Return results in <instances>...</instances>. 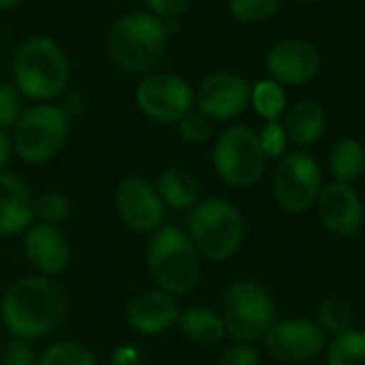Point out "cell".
<instances>
[{
	"label": "cell",
	"mask_w": 365,
	"mask_h": 365,
	"mask_svg": "<svg viewBox=\"0 0 365 365\" xmlns=\"http://www.w3.org/2000/svg\"><path fill=\"white\" fill-rule=\"evenodd\" d=\"M69 297L65 288L43 275L16 279L0 294V322L16 339H43L67 318Z\"/></svg>",
	"instance_id": "cell-1"
},
{
	"label": "cell",
	"mask_w": 365,
	"mask_h": 365,
	"mask_svg": "<svg viewBox=\"0 0 365 365\" xmlns=\"http://www.w3.org/2000/svg\"><path fill=\"white\" fill-rule=\"evenodd\" d=\"M14 86L35 103H54L71 82V63L63 46L46 35L29 37L14 56Z\"/></svg>",
	"instance_id": "cell-2"
},
{
	"label": "cell",
	"mask_w": 365,
	"mask_h": 365,
	"mask_svg": "<svg viewBox=\"0 0 365 365\" xmlns=\"http://www.w3.org/2000/svg\"><path fill=\"white\" fill-rule=\"evenodd\" d=\"M144 260L155 288L172 297L190 294L200 282L202 258L180 226L163 224L148 235Z\"/></svg>",
	"instance_id": "cell-3"
},
{
	"label": "cell",
	"mask_w": 365,
	"mask_h": 365,
	"mask_svg": "<svg viewBox=\"0 0 365 365\" xmlns=\"http://www.w3.org/2000/svg\"><path fill=\"white\" fill-rule=\"evenodd\" d=\"M178 22H161L150 14H131L116 20L108 35L112 63L131 76L150 73L168 50L170 35Z\"/></svg>",
	"instance_id": "cell-4"
},
{
	"label": "cell",
	"mask_w": 365,
	"mask_h": 365,
	"mask_svg": "<svg viewBox=\"0 0 365 365\" xmlns=\"http://www.w3.org/2000/svg\"><path fill=\"white\" fill-rule=\"evenodd\" d=\"M185 224V232L202 260L224 262L232 258L243 245V215L239 207L226 198L213 196L200 200L187 213Z\"/></svg>",
	"instance_id": "cell-5"
},
{
	"label": "cell",
	"mask_w": 365,
	"mask_h": 365,
	"mask_svg": "<svg viewBox=\"0 0 365 365\" xmlns=\"http://www.w3.org/2000/svg\"><path fill=\"white\" fill-rule=\"evenodd\" d=\"M226 337L237 344H254L264 337L277 316L271 290L254 277H239L228 284L222 299Z\"/></svg>",
	"instance_id": "cell-6"
},
{
	"label": "cell",
	"mask_w": 365,
	"mask_h": 365,
	"mask_svg": "<svg viewBox=\"0 0 365 365\" xmlns=\"http://www.w3.org/2000/svg\"><path fill=\"white\" fill-rule=\"evenodd\" d=\"M71 135V116L61 103H35L26 108L14 127L16 157L26 165L52 161Z\"/></svg>",
	"instance_id": "cell-7"
},
{
	"label": "cell",
	"mask_w": 365,
	"mask_h": 365,
	"mask_svg": "<svg viewBox=\"0 0 365 365\" xmlns=\"http://www.w3.org/2000/svg\"><path fill=\"white\" fill-rule=\"evenodd\" d=\"M267 157L260 148L258 131L247 125L226 127L213 142V170L230 190L252 187L262 178Z\"/></svg>",
	"instance_id": "cell-8"
},
{
	"label": "cell",
	"mask_w": 365,
	"mask_h": 365,
	"mask_svg": "<svg viewBox=\"0 0 365 365\" xmlns=\"http://www.w3.org/2000/svg\"><path fill=\"white\" fill-rule=\"evenodd\" d=\"M135 108L148 120L159 125H176L194 110L192 84L174 71H150L135 86Z\"/></svg>",
	"instance_id": "cell-9"
},
{
	"label": "cell",
	"mask_w": 365,
	"mask_h": 365,
	"mask_svg": "<svg viewBox=\"0 0 365 365\" xmlns=\"http://www.w3.org/2000/svg\"><path fill=\"white\" fill-rule=\"evenodd\" d=\"M320 168L305 150H292L279 157L273 172V196L277 205L290 213L301 215L316 205L320 194Z\"/></svg>",
	"instance_id": "cell-10"
},
{
	"label": "cell",
	"mask_w": 365,
	"mask_h": 365,
	"mask_svg": "<svg viewBox=\"0 0 365 365\" xmlns=\"http://www.w3.org/2000/svg\"><path fill=\"white\" fill-rule=\"evenodd\" d=\"M250 82L237 71H215L194 91V108L211 123L239 118L250 106Z\"/></svg>",
	"instance_id": "cell-11"
},
{
	"label": "cell",
	"mask_w": 365,
	"mask_h": 365,
	"mask_svg": "<svg viewBox=\"0 0 365 365\" xmlns=\"http://www.w3.org/2000/svg\"><path fill=\"white\" fill-rule=\"evenodd\" d=\"M114 207L120 222L135 235H153L165 224V207L150 180L127 176L114 192Z\"/></svg>",
	"instance_id": "cell-12"
},
{
	"label": "cell",
	"mask_w": 365,
	"mask_h": 365,
	"mask_svg": "<svg viewBox=\"0 0 365 365\" xmlns=\"http://www.w3.org/2000/svg\"><path fill=\"white\" fill-rule=\"evenodd\" d=\"M262 339L267 352L273 359L294 365L318 356L327 346L322 327L307 318L275 320Z\"/></svg>",
	"instance_id": "cell-13"
},
{
	"label": "cell",
	"mask_w": 365,
	"mask_h": 365,
	"mask_svg": "<svg viewBox=\"0 0 365 365\" xmlns=\"http://www.w3.org/2000/svg\"><path fill=\"white\" fill-rule=\"evenodd\" d=\"M22 247L29 264L35 269V275L54 279L56 275H63L71 267V258H73L71 243L67 235L61 230V226L35 222L24 232Z\"/></svg>",
	"instance_id": "cell-14"
},
{
	"label": "cell",
	"mask_w": 365,
	"mask_h": 365,
	"mask_svg": "<svg viewBox=\"0 0 365 365\" xmlns=\"http://www.w3.org/2000/svg\"><path fill=\"white\" fill-rule=\"evenodd\" d=\"M273 82L282 86H301L312 82L320 71V54L307 39L277 41L264 58Z\"/></svg>",
	"instance_id": "cell-15"
},
{
	"label": "cell",
	"mask_w": 365,
	"mask_h": 365,
	"mask_svg": "<svg viewBox=\"0 0 365 365\" xmlns=\"http://www.w3.org/2000/svg\"><path fill=\"white\" fill-rule=\"evenodd\" d=\"M180 305L178 299L159 290V288H146L135 292L125 307V320L127 324L144 337H157L172 331L178 322Z\"/></svg>",
	"instance_id": "cell-16"
},
{
	"label": "cell",
	"mask_w": 365,
	"mask_h": 365,
	"mask_svg": "<svg viewBox=\"0 0 365 365\" xmlns=\"http://www.w3.org/2000/svg\"><path fill=\"white\" fill-rule=\"evenodd\" d=\"M318 220L335 237H352L363 224V205L356 192L344 182H331L316 198Z\"/></svg>",
	"instance_id": "cell-17"
},
{
	"label": "cell",
	"mask_w": 365,
	"mask_h": 365,
	"mask_svg": "<svg viewBox=\"0 0 365 365\" xmlns=\"http://www.w3.org/2000/svg\"><path fill=\"white\" fill-rule=\"evenodd\" d=\"M35 224V194L26 182L0 172V239L24 235Z\"/></svg>",
	"instance_id": "cell-18"
},
{
	"label": "cell",
	"mask_w": 365,
	"mask_h": 365,
	"mask_svg": "<svg viewBox=\"0 0 365 365\" xmlns=\"http://www.w3.org/2000/svg\"><path fill=\"white\" fill-rule=\"evenodd\" d=\"M165 209L172 211H192L200 202V182L196 174L182 165H168L157 174L153 182Z\"/></svg>",
	"instance_id": "cell-19"
},
{
	"label": "cell",
	"mask_w": 365,
	"mask_h": 365,
	"mask_svg": "<svg viewBox=\"0 0 365 365\" xmlns=\"http://www.w3.org/2000/svg\"><path fill=\"white\" fill-rule=\"evenodd\" d=\"M176 327L185 335V339L198 346H217L226 339V327H224L220 309H213L207 305L180 307Z\"/></svg>",
	"instance_id": "cell-20"
},
{
	"label": "cell",
	"mask_w": 365,
	"mask_h": 365,
	"mask_svg": "<svg viewBox=\"0 0 365 365\" xmlns=\"http://www.w3.org/2000/svg\"><path fill=\"white\" fill-rule=\"evenodd\" d=\"M324 127H327V114L322 106L312 99H303L297 106H292L284 123L288 142H292L299 148L314 146L322 138Z\"/></svg>",
	"instance_id": "cell-21"
},
{
	"label": "cell",
	"mask_w": 365,
	"mask_h": 365,
	"mask_svg": "<svg viewBox=\"0 0 365 365\" xmlns=\"http://www.w3.org/2000/svg\"><path fill=\"white\" fill-rule=\"evenodd\" d=\"M365 168V148L354 138H344L333 144L329 150V170L335 176V182L350 185L361 176Z\"/></svg>",
	"instance_id": "cell-22"
},
{
	"label": "cell",
	"mask_w": 365,
	"mask_h": 365,
	"mask_svg": "<svg viewBox=\"0 0 365 365\" xmlns=\"http://www.w3.org/2000/svg\"><path fill=\"white\" fill-rule=\"evenodd\" d=\"M250 106L260 118H264L267 123H273V120H279V116L286 112L288 97L282 84L273 80H258L250 91Z\"/></svg>",
	"instance_id": "cell-23"
},
{
	"label": "cell",
	"mask_w": 365,
	"mask_h": 365,
	"mask_svg": "<svg viewBox=\"0 0 365 365\" xmlns=\"http://www.w3.org/2000/svg\"><path fill=\"white\" fill-rule=\"evenodd\" d=\"M37 365H99V359L84 341L58 339L39 354Z\"/></svg>",
	"instance_id": "cell-24"
},
{
	"label": "cell",
	"mask_w": 365,
	"mask_h": 365,
	"mask_svg": "<svg viewBox=\"0 0 365 365\" xmlns=\"http://www.w3.org/2000/svg\"><path fill=\"white\" fill-rule=\"evenodd\" d=\"M329 365H365V331L337 333L327 350Z\"/></svg>",
	"instance_id": "cell-25"
},
{
	"label": "cell",
	"mask_w": 365,
	"mask_h": 365,
	"mask_svg": "<svg viewBox=\"0 0 365 365\" xmlns=\"http://www.w3.org/2000/svg\"><path fill=\"white\" fill-rule=\"evenodd\" d=\"M316 318H318V324L322 327V331H331L337 335V333L350 329L352 307L346 299H341L337 294H327L316 305Z\"/></svg>",
	"instance_id": "cell-26"
},
{
	"label": "cell",
	"mask_w": 365,
	"mask_h": 365,
	"mask_svg": "<svg viewBox=\"0 0 365 365\" xmlns=\"http://www.w3.org/2000/svg\"><path fill=\"white\" fill-rule=\"evenodd\" d=\"M73 205L63 192H43L35 196V222L61 226L71 217Z\"/></svg>",
	"instance_id": "cell-27"
},
{
	"label": "cell",
	"mask_w": 365,
	"mask_h": 365,
	"mask_svg": "<svg viewBox=\"0 0 365 365\" xmlns=\"http://www.w3.org/2000/svg\"><path fill=\"white\" fill-rule=\"evenodd\" d=\"M282 0H228V11L239 24H258L275 16Z\"/></svg>",
	"instance_id": "cell-28"
},
{
	"label": "cell",
	"mask_w": 365,
	"mask_h": 365,
	"mask_svg": "<svg viewBox=\"0 0 365 365\" xmlns=\"http://www.w3.org/2000/svg\"><path fill=\"white\" fill-rule=\"evenodd\" d=\"M176 131L180 135V140L185 144H192V146H205L209 144V140L213 138V123L202 114L198 112L196 108L190 110L185 116H182L178 123H176Z\"/></svg>",
	"instance_id": "cell-29"
},
{
	"label": "cell",
	"mask_w": 365,
	"mask_h": 365,
	"mask_svg": "<svg viewBox=\"0 0 365 365\" xmlns=\"http://www.w3.org/2000/svg\"><path fill=\"white\" fill-rule=\"evenodd\" d=\"M24 110V97L20 91L9 82H0V129H14Z\"/></svg>",
	"instance_id": "cell-30"
},
{
	"label": "cell",
	"mask_w": 365,
	"mask_h": 365,
	"mask_svg": "<svg viewBox=\"0 0 365 365\" xmlns=\"http://www.w3.org/2000/svg\"><path fill=\"white\" fill-rule=\"evenodd\" d=\"M260 140V148L264 153V157H284L286 155V146H288V135L286 129L279 120L273 123H264V127L258 133Z\"/></svg>",
	"instance_id": "cell-31"
},
{
	"label": "cell",
	"mask_w": 365,
	"mask_h": 365,
	"mask_svg": "<svg viewBox=\"0 0 365 365\" xmlns=\"http://www.w3.org/2000/svg\"><path fill=\"white\" fill-rule=\"evenodd\" d=\"M39 354L33 346V341L16 339L11 337L3 352H0V365H37Z\"/></svg>",
	"instance_id": "cell-32"
},
{
	"label": "cell",
	"mask_w": 365,
	"mask_h": 365,
	"mask_svg": "<svg viewBox=\"0 0 365 365\" xmlns=\"http://www.w3.org/2000/svg\"><path fill=\"white\" fill-rule=\"evenodd\" d=\"M217 365H260V354L254 344H237L226 346L217 359Z\"/></svg>",
	"instance_id": "cell-33"
},
{
	"label": "cell",
	"mask_w": 365,
	"mask_h": 365,
	"mask_svg": "<svg viewBox=\"0 0 365 365\" xmlns=\"http://www.w3.org/2000/svg\"><path fill=\"white\" fill-rule=\"evenodd\" d=\"M194 0H146V7L150 16L161 22H178L180 16L192 7Z\"/></svg>",
	"instance_id": "cell-34"
},
{
	"label": "cell",
	"mask_w": 365,
	"mask_h": 365,
	"mask_svg": "<svg viewBox=\"0 0 365 365\" xmlns=\"http://www.w3.org/2000/svg\"><path fill=\"white\" fill-rule=\"evenodd\" d=\"M140 350L133 344H118L110 352V365H140Z\"/></svg>",
	"instance_id": "cell-35"
},
{
	"label": "cell",
	"mask_w": 365,
	"mask_h": 365,
	"mask_svg": "<svg viewBox=\"0 0 365 365\" xmlns=\"http://www.w3.org/2000/svg\"><path fill=\"white\" fill-rule=\"evenodd\" d=\"M14 157H16V148H14L11 133L0 129V172H5L9 168Z\"/></svg>",
	"instance_id": "cell-36"
},
{
	"label": "cell",
	"mask_w": 365,
	"mask_h": 365,
	"mask_svg": "<svg viewBox=\"0 0 365 365\" xmlns=\"http://www.w3.org/2000/svg\"><path fill=\"white\" fill-rule=\"evenodd\" d=\"M63 106V110L69 114V116H73V114H78L80 110H82V97L80 95H69L67 99H65V103H61Z\"/></svg>",
	"instance_id": "cell-37"
},
{
	"label": "cell",
	"mask_w": 365,
	"mask_h": 365,
	"mask_svg": "<svg viewBox=\"0 0 365 365\" xmlns=\"http://www.w3.org/2000/svg\"><path fill=\"white\" fill-rule=\"evenodd\" d=\"M20 3H24V0H0V11H9V9L18 7Z\"/></svg>",
	"instance_id": "cell-38"
},
{
	"label": "cell",
	"mask_w": 365,
	"mask_h": 365,
	"mask_svg": "<svg viewBox=\"0 0 365 365\" xmlns=\"http://www.w3.org/2000/svg\"><path fill=\"white\" fill-rule=\"evenodd\" d=\"M294 3H301V5H314V3H322V0H294Z\"/></svg>",
	"instance_id": "cell-39"
},
{
	"label": "cell",
	"mask_w": 365,
	"mask_h": 365,
	"mask_svg": "<svg viewBox=\"0 0 365 365\" xmlns=\"http://www.w3.org/2000/svg\"><path fill=\"white\" fill-rule=\"evenodd\" d=\"M0 46H3V26H0Z\"/></svg>",
	"instance_id": "cell-40"
},
{
	"label": "cell",
	"mask_w": 365,
	"mask_h": 365,
	"mask_svg": "<svg viewBox=\"0 0 365 365\" xmlns=\"http://www.w3.org/2000/svg\"><path fill=\"white\" fill-rule=\"evenodd\" d=\"M299 365H309V363H299Z\"/></svg>",
	"instance_id": "cell-41"
}]
</instances>
